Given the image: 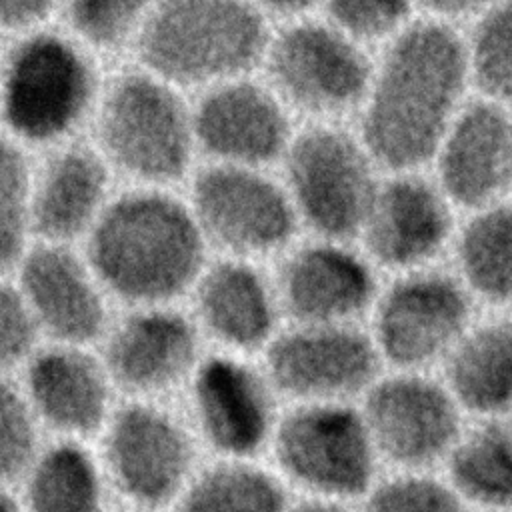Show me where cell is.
I'll list each match as a JSON object with an SVG mask.
<instances>
[{"instance_id":"15","label":"cell","mask_w":512,"mask_h":512,"mask_svg":"<svg viewBox=\"0 0 512 512\" xmlns=\"http://www.w3.org/2000/svg\"><path fill=\"white\" fill-rule=\"evenodd\" d=\"M470 324L472 304L462 284L418 274L378 300L370 338L386 370L438 372Z\"/></svg>"},{"instance_id":"7","label":"cell","mask_w":512,"mask_h":512,"mask_svg":"<svg viewBox=\"0 0 512 512\" xmlns=\"http://www.w3.org/2000/svg\"><path fill=\"white\" fill-rule=\"evenodd\" d=\"M266 458L294 496L352 504L384 472L358 402L284 404Z\"/></svg>"},{"instance_id":"12","label":"cell","mask_w":512,"mask_h":512,"mask_svg":"<svg viewBox=\"0 0 512 512\" xmlns=\"http://www.w3.org/2000/svg\"><path fill=\"white\" fill-rule=\"evenodd\" d=\"M282 184L302 220L324 240H342L362 230L376 186L362 148L342 130L310 126L294 134Z\"/></svg>"},{"instance_id":"42","label":"cell","mask_w":512,"mask_h":512,"mask_svg":"<svg viewBox=\"0 0 512 512\" xmlns=\"http://www.w3.org/2000/svg\"><path fill=\"white\" fill-rule=\"evenodd\" d=\"M2 56H4V44L0 42V68H2Z\"/></svg>"},{"instance_id":"37","label":"cell","mask_w":512,"mask_h":512,"mask_svg":"<svg viewBox=\"0 0 512 512\" xmlns=\"http://www.w3.org/2000/svg\"><path fill=\"white\" fill-rule=\"evenodd\" d=\"M322 0H254V4L270 18V16H282V18H296L316 6Z\"/></svg>"},{"instance_id":"35","label":"cell","mask_w":512,"mask_h":512,"mask_svg":"<svg viewBox=\"0 0 512 512\" xmlns=\"http://www.w3.org/2000/svg\"><path fill=\"white\" fill-rule=\"evenodd\" d=\"M330 24L352 40L378 38L406 16L410 0H324Z\"/></svg>"},{"instance_id":"18","label":"cell","mask_w":512,"mask_h":512,"mask_svg":"<svg viewBox=\"0 0 512 512\" xmlns=\"http://www.w3.org/2000/svg\"><path fill=\"white\" fill-rule=\"evenodd\" d=\"M288 112L254 74L206 88L192 100L198 156L212 164L268 168L282 160L294 136Z\"/></svg>"},{"instance_id":"1","label":"cell","mask_w":512,"mask_h":512,"mask_svg":"<svg viewBox=\"0 0 512 512\" xmlns=\"http://www.w3.org/2000/svg\"><path fill=\"white\" fill-rule=\"evenodd\" d=\"M82 250L120 308L184 304L210 260L186 198L172 188L116 192Z\"/></svg>"},{"instance_id":"33","label":"cell","mask_w":512,"mask_h":512,"mask_svg":"<svg viewBox=\"0 0 512 512\" xmlns=\"http://www.w3.org/2000/svg\"><path fill=\"white\" fill-rule=\"evenodd\" d=\"M468 64L488 96L512 100V0L494 6L478 24Z\"/></svg>"},{"instance_id":"14","label":"cell","mask_w":512,"mask_h":512,"mask_svg":"<svg viewBox=\"0 0 512 512\" xmlns=\"http://www.w3.org/2000/svg\"><path fill=\"white\" fill-rule=\"evenodd\" d=\"M264 72L288 110L328 116L354 106L368 88V62L356 42L318 22H292L272 32Z\"/></svg>"},{"instance_id":"38","label":"cell","mask_w":512,"mask_h":512,"mask_svg":"<svg viewBox=\"0 0 512 512\" xmlns=\"http://www.w3.org/2000/svg\"><path fill=\"white\" fill-rule=\"evenodd\" d=\"M286 512H360V506L352 502L296 496Z\"/></svg>"},{"instance_id":"3","label":"cell","mask_w":512,"mask_h":512,"mask_svg":"<svg viewBox=\"0 0 512 512\" xmlns=\"http://www.w3.org/2000/svg\"><path fill=\"white\" fill-rule=\"evenodd\" d=\"M104 82L98 56L64 28L16 34L0 68V132L26 150L74 142L90 128Z\"/></svg>"},{"instance_id":"39","label":"cell","mask_w":512,"mask_h":512,"mask_svg":"<svg viewBox=\"0 0 512 512\" xmlns=\"http://www.w3.org/2000/svg\"><path fill=\"white\" fill-rule=\"evenodd\" d=\"M498 0H426V4L442 14H468L492 6Z\"/></svg>"},{"instance_id":"32","label":"cell","mask_w":512,"mask_h":512,"mask_svg":"<svg viewBox=\"0 0 512 512\" xmlns=\"http://www.w3.org/2000/svg\"><path fill=\"white\" fill-rule=\"evenodd\" d=\"M48 440L16 376H0V484L16 486Z\"/></svg>"},{"instance_id":"26","label":"cell","mask_w":512,"mask_h":512,"mask_svg":"<svg viewBox=\"0 0 512 512\" xmlns=\"http://www.w3.org/2000/svg\"><path fill=\"white\" fill-rule=\"evenodd\" d=\"M294 498L268 458L206 456L170 512H286Z\"/></svg>"},{"instance_id":"5","label":"cell","mask_w":512,"mask_h":512,"mask_svg":"<svg viewBox=\"0 0 512 512\" xmlns=\"http://www.w3.org/2000/svg\"><path fill=\"white\" fill-rule=\"evenodd\" d=\"M90 132L114 176L130 186L172 188L194 172L192 102L138 64L106 78Z\"/></svg>"},{"instance_id":"21","label":"cell","mask_w":512,"mask_h":512,"mask_svg":"<svg viewBox=\"0 0 512 512\" xmlns=\"http://www.w3.org/2000/svg\"><path fill=\"white\" fill-rule=\"evenodd\" d=\"M332 242L306 244L282 258L272 278L284 324H356L372 306V272Z\"/></svg>"},{"instance_id":"19","label":"cell","mask_w":512,"mask_h":512,"mask_svg":"<svg viewBox=\"0 0 512 512\" xmlns=\"http://www.w3.org/2000/svg\"><path fill=\"white\" fill-rule=\"evenodd\" d=\"M186 308L208 348L220 352L260 358L284 326L274 278L242 258H210Z\"/></svg>"},{"instance_id":"10","label":"cell","mask_w":512,"mask_h":512,"mask_svg":"<svg viewBox=\"0 0 512 512\" xmlns=\"http://www.w3.org/2000/svg\"><path fill=\"white\" fill-rule=\"evenodd\" d=\"M358 406L384 470H442L468 422L438 372L384 370Z\"/></svg>"},{"instance_id":"8","label":"cell","mask_w":512,"mask_h":512,"mask_svg":"<svg viewBox=\"0 0 512 512\" xmlns=\"http://www.w3.org/2000/svg\"><path fill=\"white\" fill-rule=\"evenodd\" d=\"M202 452L266 458L284 402L258 356L208 350L180 398Z\"/></svg>"},{"instance_id":"20","label":"cell","mask_w":512,"mask_h":512,"mask_svg":"<svg viewBox=\"0 0 512 512\" xmlns=\"http://www.w3.org/2000/svg\"><path fill=\"white\" fill-rule=\"evenodd\" d=\"M112 180L114 172L92 142L46 150L32 172L34 240L84 244L116 194Z\"/></svg>"},{"instance_id":"31","label":"cell","mask_w":512,"mask_h":512,"mask_svg":"<svg viewBox=\"0 0 512 512\" xmlns=\"http://www.w3.org/2000/svg\"><path fill=\"white\" fill-rule=\"evenodd\" d=\"M360 512H474L442 470H384Z\"/></svg>"},{"instance_id":"22","label":"cell","mask_w":512,"mask_h":512,"mask_svg":"<svg viewBox=\"0 0 512 512\" xmlns=\"http://www.w3.org/2000/svg\"><path fill=\"white\" fill-rule=\"evenodd\" d=\"M440 146L442 186L458 204L482 206L512 178V124L494 104L464 110Z\"/></svg>"},{"instance_id":"25","label":"cell","mask_w":512,"mask_h":512,"mask_svg":"<svg viewBox=\"0 0 512 512\" xmlns=\"http://www.w3.org/2000/svg\"><path fill=\"white\" fill-rule=\"evenodd\" d=\"M14 488L24 512H112L118 506L94 442L48 438Z\"/></svg>"},{"instance_id":"29","label":"cell","mask_w":512,"mask_h":512,"mask_svg":"<svg viewBox=\"0 0 512 512\" xmlns=\"http://www.w3.org/2000/svg\"><path fill=\"white\" fill-rule=\"evenodd\" d=\"M158 0H58L62 28L88 50H132Z\"/></svg>"},{"instance_id":"17","label":"cell","mask_w":512,"mask_h":512,"mask_svg":"<svg viewBox=\"0 0 512 512\" xmlns=\"http://www.w3.org/2000/svg\"><path fill=\"white\" fill-rule=\"evenodd\" d=\"M16 378L48 438L96 442L122 400L96 346L42 342Z\"/></svg>"},{"instance_id":"30","label":"cell","mask_w":512,"mask_h":512,"mask_svg":"<svg viewBox=\"0 0 512 512\" xmlns=\"http://www.w3.org/2000/svg\"><path fill=\"white\" fill-rule=\"evenodd\" d=\"M30 152L0 132V274L10 276L34 240Z\"/></svg>"},{"instance_id":"9","label":"cell","mask_w":512,"mask_h":512,"mask_svg":"<svg viewBox=\"0 0 512 512\" xmlns=\"http://www.w3.org/2000/svg\"><path fill=\"white\" fill-rule=\"evenodd\" d=\"M190 212L210 250L258 262L282 252L298 216L282 184L268 168L206 162L192 172Z\"/></svg>"},{"instance_id":"13","label":"cell","mask_w":512,"mask_h":512,"mask_svg":"<svg viewBox=\"0 0 512 512\" xmlns=\"http://www.w3.org/2000/svg\"><path fill=\"white\" fill-rule=\"evenodd\" d=\"M260 360L284 404L360 402L386 370L356 324H284Z\"/></svg>"},{"instance_id":"6","label":"cell","mask_w":512,"mask_h":512,"mask_svg":"<svg viewBox=\"0 0 512 512\" xmlns=\"http://www.w3.org/2000/svg\"><path fill=\"white\" fill-rule=\"evenodd\" d=\"M118 506L170 512L206 458L172 400L122 398L96 438Z\"/></svg>"},{"instance_id":"34","label":"cell","mask_w":512,"mask_h":512,"mask_svg":"<svg viewBox=\"0 0 512 512\" xmlns=\"http://www.w3.org/2000/svg\"><path fill=\"white\" fill-rule=\"evenodd\" d=\"M40 344V332L12 274H0V376H16Z\"/></svg>"},{"instance_id":"27","label":"cell","mask_w":512,"mask_h":512,"mask_svg":"<svg viewBox=\"0 0 512 512\" xmlns=\"http://www.w3.org/2000/svg\"><path fill=\"white\" fill-rule=\"evenodd\" d=\"M442 472L474 512H512V416L468 420Z\"/></svg>"},{"instance_id":"40","label":"cell","mask_w":512,"mask_h":512,"mask_svg":"<svg viewBox=\"0 0 512 512\" xmlns=\"http://www.w3.org/2000/svg\"><path fill=\"white\" fill-rule=\"evenodd\" d=\"M0 512H24L14 486L0 484Z\"/></svg>"},{"instance_id":"41","label":"cell","mask_w":512,"mask_h":512,"mask_svg":"<svg viewBox=\"0 0 512 512\" xmlns=\"http://www.w3.org/2000/svg\"><path fill=\"white\" fill-rule=\"evenodd\" d=\"M112 512H156V510H144V508H132V506H116Z\"/></svg>"},{"instance_id":"23","label":"cell","mask_w":512,"mask_h":512,"mask_svg":"<svg viewBox=\"0 0 512 512\" xmlns=\"http://www.w3.org/2000/svg\"><path fill=\"white\" fill-rule=\"evenodd\" d=\"M448 212L426 182L400 178L376 190L364 220L366 244L386 266H412L428 260L448 234Z\"/></svg>"},{"instance_id":"11","label":"cell","mask_w":512,"mask_h":512,"mask_svg":"<svg viewBox=\"0 0 512 512\" xmlns=\"http://www.w3.org/2000/svg\"><path fill=\"white\" fill-rule=\"evenodd\" d=\"M96 348L120 398L172 402L210 350L186 304L122 308Z\"/></svg>"},{"instance_id":"2","label":"cell","mask_w":512,"mask_h":512,"mask_svg":"<svg viewBox=\"0 0 512 512\" xmlns=\"http://www.w3.org/2000/svg\"><path fill=\"white\" fill-rule=\"evenodd\" d=\"M466 70L468 54L446 26L406 30L370 90L362 126L368 152L390 168L424 162L450 128Z\"/></svg>"},{"instance_id":"4","label":"cell","mask_w":512,"mask_h":512,"mask_svg":"<svg viewBox=\"0 0 512 512\" xmlns=\"http://www.w3.org/2000/svg\"><path fill=\"white\" fill-rule=\"evenodd\" d=\"M272 30L254 0H158L132 54L134 64L184 92L250 76Z\"/></svg>"},{"instance_id":"28","label":"cell","mask_w":512,"mask_h":512,"mask_svg":"<svg viewBox=\"0 0 512 512\" xmlns=\"http://www.w3.org/2000/svg\"><path fill=\"white\" fill-rule=\"evenodd\" d=\"M458 260L474 294L490 304L512 302V204L488 208L466 226Z\"/></svg>"},{"instance_id":"16","label":"cell","mask_w":512,"mask_h":512,"mask_svg":"<svg viewBox=\"0 0 512 512\" xmlns=\"http://www.w3.org/2000/svg\"><path fill=\"white\" fill-rule=\"evenodd\" d=\"M12 278L42 342L98 346L116 306L78 246L34 242Z\"/></svg>"},{"instance_id":"24","label":"cell","mask_w":512,"mask_h":512,"mask_svg":"<svg viewBox=\"0 0 512 512\" xmlns=\"http://www.w3.org/2000/svg\"><path fill=\"white\" fill-rule=\"evenodd\" d=\"M438 376L468 420L512 416V318L472 322Z\"/></svg>"},{"instance_id":"36","label":"cell","mask_w":512,"mask_h":512,"mask_svg":"<svg viewBox=\"0 0 512 512\" xmlns=\"http://www.w3.org/2000/svg\"><path fill=\"white\" fill-rule=\"evenodd\" d=\"M58 0H0V32L12 36L48 24Z\"/></svg>"}]
</instances>
